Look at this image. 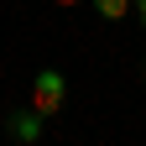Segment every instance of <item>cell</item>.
<instances>
[{
	"instance_id": "7a4b0ae2",
	"label": "cell",
	"mask_w": 146,
	"mask_h": 146,
	"mask_svg": "<svg viewBox=\"0 0 146 146\" xmlns=\"http://www.w3.org/2000/svg\"><path fill=\"white\" fill-rule=\"evenodd\" d=\"M5 125H11V136L21 141V146H36V141H42V115H36L31 104H26V110H16Z\"/></svg>"
},
{
	"instance_id": "6da1fadb",
	"label": "cell",
	"mask_w": 146,
	"mask_h": 146,
	"mask_svg": "<svg viewBox=\"0 0 146 146\" xmlns=\"http://www.w3.org/2000/svg\"><path fill=\"white\" fill-rule=\"evenodd\" d=\"M63 99H68V78H63L58 68H42V73L31 78V110L47 120V115H58V110H63Z\"/></svg>"
},
{
	"instance_id": "5b68a950",
	"label": "cell",
	"mask_w": 146,
	"mask_h": 146,
	"mask_svg": "<svg viewBox=\"0 0 146 146\" xmlns=\"http://www.w3.org/2000/svg\"><path fill=\"white\" fill-rule=\"evenodd\" d=\"M52 5H84V0H52Z\"/></svg>"
},
{
	"instance_id": "3957f363",
	"label": "cell",
	"mask_w": 146,
	"mask_h": 146,
	"mask_svg": "<svg viewBox=\"0 0 146 146\" xmlns=\"http://www.w3.org/2000/svg\"><path fill=\"white\" fill-rule=\"evenodd\" d=\"M94 11L104 16V21H120V16H131V11H136V0H94Z\"/></svg>"
},
{
	"instance_id": "277c9868",
	"label": "cell",
	"mask_w": 146,
	"mask_h": 146,
	"mask_svg": "<svg viewBox=\"0 0 146 146\" xmlns=\"http://www.w3.org/2000/svg\"><path fill=\"white\" fill-rule=\"evenodd\" d=\"M136 16H141V26H146V0H136Z\"/></svg>"
},
{
	"instance_id": "8992f818",
	"label": "cell",
	"mask_w": 146,
	"mask_h": 146,
	"mask_svg": "<svg viewBox=\"0 0 146 146\" xmlns=\"http://www.w3.org/2000/svg\"><path fill=\"white\" fill-rule=\"evenodd\" d=\"M141 78H146V63H141Z\"/></svg>"
}]
</instances>
